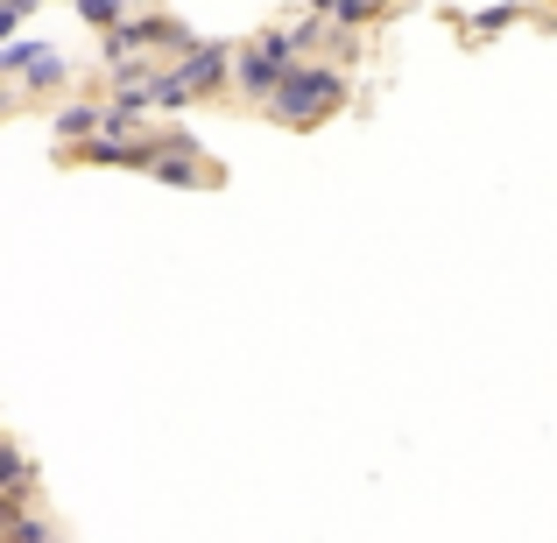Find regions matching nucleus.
Instances as JSON below:
<instances>
[{
    "mask_svg": "<svg viewBox=\"0 0 557 543\" xmlns=\"http://www.w3.org/2000/svg\"><path fill=\"white\" fill-rule=\"evenodd\" d=\"M99 121H107V113H92V107H64V113H57L64 135H85V127H99Z\"/></svg>",
    "mask_w": 557,
    "mask_h": 543,
    "instance_id": "obj_3",
    "label": "nucleus"
},
{
    "mask_svg": "<svg viewBox=\"0 0 557 543\" xmlns=\"http://www.w3.org/2000/svg\"><path fill=\"white\" fill-rule=\"evenodd\" d=\"M85 14H92V22H113V28H121V22H127V0H85Z\"/></svg>",
    "mask_w": 557,
    "mask_h": 543,
    "instance_id": "obj_4",
    "label": "nucleus"
},
{
    "mask_svg": "<svg viewBox=\"0 0 557 543\" xmlns=\"http://www.w3.org/2000/svg\"><path fill=\"white\" fill-rule=\"evenodd\" d=\"M8 78H22V85H64V57H57V50H22V42H14V50H8Z\"/></svg>",
    "mask_w": 557,
    "mask_h": 543,
    "instance_id": "obj_2",
    "label": "nucleus"
},
{
    "mask_svg": "<svg viewBox=\"0 0 557 543\" xmlns=\"http://www.w3.org/2000/svg\"><path fill=\"white\" fill-rule=\"evenodd\" d=\"M339 92H346V85H339V71H332V64H297V71H289V85L269 99V107L283 113V121L311 127V121H318V113H325Z\"/></svg>",
    "mask_w": 557,
    "mask_h": 543,
    "instance_id": "obj_1",
    "label": "nucleus"
}]
</instances>
